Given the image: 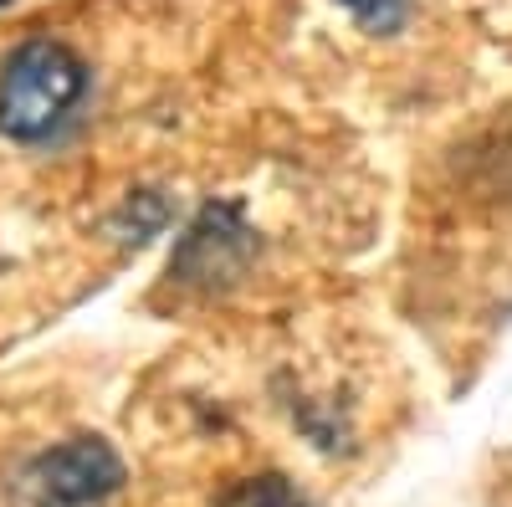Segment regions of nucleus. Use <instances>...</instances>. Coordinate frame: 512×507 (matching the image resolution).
Returning a JSON list of instances; mask_svg holds the SVG:
<instances>
[{"label": "nucleus", "instance_id": "nucleus-3", "mask_svg": "<svg viewBox=\"0 0 512 507\" xmlns=\"http://www.w3.org/2000/svg\"><path fill=\"white\" fill-rule=\"evenodd\" d=\"M226 507H303V497L292 492L287 477H251L226 497Z\"/></svg>", "mask_w": 512, "mask_h": 507}, {"label": "nucleus", "instance_id": "nucleus-5", "mask_svg": "<svg viewBox=\"0 0 512 507\" xmlns=\"http://www.w3.org/2000/svg\"><path fill=\"white\" fill-rule=\"evenodd\" d=\"M0 6H6V0H0Z\"/></svg>", "mask_w": 512, "mask_h": 507}, {"label": "nucleus", "instance_id": "nucleus-4", "mask_svg": "<svg viewBox=\"0 0 512 507\" xmlns=\"http://www.w3.org/2000/svg\"><path fill=\"white\" fill-rule=\"evenodd\" d=\"M338 6L369 31H395L405 21V0H338Z\"/></svg>", "mask_w": 512, "mask_h": 507}, {"label": "nucleus", "instance_id": "nucleus-1", "mask_svg": "<svg viewBox=\"0 0 512 507\" xmlns=\"http://www.w3.org/2000/svg\"><path fill=\"white\" fill-rule=\"evenodd\" d=\"M82 88H88V67L72 47L52 36L21 41L0 67V134L21 144L47 139L77 108Z\"/></svg>", "mask_w": 512, "mask_h": 507}, {"label": "nucleus", "instance_id": "nucleus-2", "mask_svg": "<svg viewBox=\"0 0 512 507\" xmlns=\"http://www.w3.org/2000/svg\"><path fill=\"white\" fill-rule=\"evenodd\" d=\"M123 487V461L103 436H72L31 456L11 482V507H98Z\"/></svg>", "mask_w": 512, "mask_h": 507}]
</instances>
